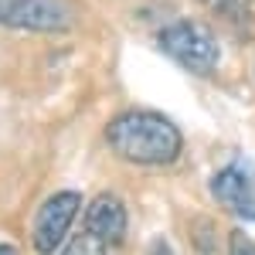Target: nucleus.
<instances>
[{
    "label": "nucleus",
    "mask_w": 255,
    "mask_h": 255,
    "mask_svg": "<svg viewBox=\"0 0 255 255\" xmlns=\"http://www.w3.org/2000/svg\"><path fill=\"white\" fill-rule=\"evenodd\" d=\"M106 143L119 160L136 167H167L184 150V136L174 119L153 109H126L116 119H109Z\"/></svg>",
    "instance_id": "nucleus-1"
},
{
    "label": "nucleus",
    "mask_w": 255,
    "mask_h": 255,
    "mask_svg": "<svg viewBox=\"0 0 255 255\" xmlns=\"http://www.w3.org/2000/svg\"><path fill=\"white\" fill-rule=\"evenodd\" d=\"M160 51L170 61H177L184 72L191 75H211L218 65H221V44H218V34L204 24V20H191L180 17L163 24L157 34Z\"/></svg>",
    "instance_id": "nucleus-2"
},
{
    "label": "nucleus",
    "mask_w": 255,
    "mask_h": 255,
    "mask_svg": "<svg viewBox=\"0 0 255 255\" xmlns=\"http://www.w3.org/2000/svg\"><path fill=\"white\" fill-rule=\"evenodd\" d=\"M75 24L68 0H0V27L31 34H65Z\"/></svg>",
    "instance_id": "nucleus-3"
},
{
    "label": "nucleus",
    "mask_w": 255,
    "mask_h": 255,
    "mask_svg": "<svg viewBox=\"0 0 255 255\" xmlns=\"http://www.w3.org/2000/svg\"><path fill=\"white\" fill-rule=\"evenodd\" d=\"M82 211V194L79 191H58L51 194L34 215L31 225V242L41 255H51L61 249V242L68 238V228L75 225V218Z\"/></svg>",
    "instance_id": "nucleus-4"
},
{
    "label": "nucleus",
    "mask_w": 255,
    "mask_h": 255,
    "mask_svg": "<svg viewBox=\"0 0 255 255\" xmlns=\"http://www.w3.org/2000/svg\"><path fill=\"white\" fill-rule=\"evenodd\" d=\"M211 197L242 221H255V167L249 160H232L211 177Z\"/></svg>",
    "instance_id": "nucleus-5"
},
{
    "label": "nucleus",
    "mask_w": 255,
    "mask_h": 255,
    "mask_svg": "<svg viewBox=\"0 0 255 255\" xmlns=\"http://www.w3.org/2000/svg\"><path fill=\"white\" fill-rule=\"evenodd\" d=\"M126 225H129L126 204L113 191H102V194H96L89 201V208H85V232L96 235L106 249L109 245H119L126 238Z\"/></svg>",
    "instance_id": "nucleus-6"
},
{
    "label": "nucleus",
    "mask_w": 255,
    "mask_h": 255,
    "mask_svg": "<svg viewBox=\"0 0 255 255\" xmlns=\"http://www.w3.org/2000/svg\"><path fill=\"white\" fill-rule=\"evenodd\" d=\"M215 17L228 20V24H235V27H242V24H249L252 20V7H249V0H201Z\"/></svg>",
    "instance_id": "nucleus-7"
},
{
    "label": "nucleus",
    "mask_w": 255,
    "mask_h": 255,
    "mask_svg": "<svg viewBox=\"0 0 255 255\" xmlns=\"http://www.w3.org/2000/svg\"><path fill=\"white\" fill-rule=\"evenodd\" d=\"M65 255H106V245H102V242H99L96 235L82 232V235H75L72 242H68Z\"/></svg>",
    "instance_id": "nucleus-8"
},
{
    "label": "nucleus",
    "mask_w": 255,
    "mask_h": 255,
    "mask_svg": "<svg viewBox=\"0 0 255 255\" xmlns=\"http://www.w3.org/2000/svg\"><path fill=\"white\" fill-rule=\"evenodd\" d=\"M228 255H255V242L242 228L228 232Z\"/></svg>",
    "instance_id": "nucleus-9"
},
{
    "label": "nucleus",
    "mask_w": 255,
    "mask_h": 255,
    "mask_svg": "<svg viewBox=\"0 0 255 255\" xmlns=\"http://www.w3.org/2000/svg\"><path fill=\"white\" fill-rule=\"evenodd\" d=\"M146 255H174V249H170V245H167L163 238H157V242L150 245V252H146Z\"/></svg>",
    "instance_id": "nucleus-10"
},
{
    "label": "nucleus",
    "mask_w": 255,
    "mask_h": 255,
    "mask_svg": "<svg viewBox=\"0 0 255 255\" xmlns=\"http://www.w3.org/2000/svg\"><path fill=\"white\" fill-rule=\"evenodd\" d=\"M0 255H20L14 245H0Z\"/></svg>",
    "instance_id": "nucleus-11"
}]
</instances>
